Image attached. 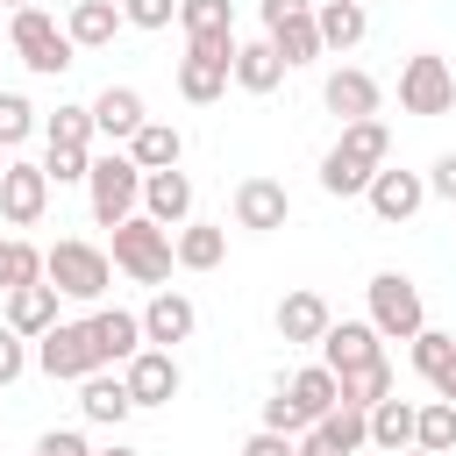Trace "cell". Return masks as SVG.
<instances>
[{
  "mask_svg": "<svg viewBox=\"0 0 456 456\" xmlns=\"http://www.w3.org/2000/svg\"><path fill=\"white\" fill-rule=\"evenodd\" d=\"M93 349H100V363H135L150 342H142V314H121V306H100L93 321Z\"/></svg>",
  "mask_w": 456,
  "mask_h": 456,
  "instance_id": "cell-18",
  "label": "cell"
},
{
  "mask_svg": "<svg viewBox=\"0 0 456 456\" xmlns=\"http://www.w3.org/2000/svg\"><path fill=\"white\" fill-rule=\"evenodd\" d=\"M0 7H14V14H21V7H36V0H0Z\"/></svg>",
  "mask_w": 456,
  "mask_h": 456,
  "instance_id": "cell-49",
  "label": "cell"
},
{
  "mask_svg": "<svg viewBox=\"0 0 456 456\" xmlns=\"http://www.w3.org/2000/svg\"><path fill=\"white\" fill-rule=\"evenodd\" d=\"M413 370H420L428 385H442V378L456 370V335H442V328H420V335H413Z\"/></svg>",
  "mask_w": 456,
  "mask_h": 456,
  "instance_id": "cell-34",
  "label": "cell"
},
{
  "mask_svg": "<svg viewBox=\"0 0 456 456\" xmlns=\"http://www.w3.org/2000/svg\"><path fill=\"white\" fill-rule=\"evenodd\" d=\"M142 214L157 228H185L192 221V178L185 171H150L142 178Z\"/></svg>",
  "mask_w": 456,
  "mask_h": 456,
  "instance_id": "cell-19",
  "label": "cell"
},
{
  "mask_svg": "<svg viewBox=\"0 0 456 456\" xmlns=\"http://www.w3.org/2000/svg\"><path fill=\"white\" fill-rule=\"evenodd\" d=\"M314 428H321L328 442H342L349 456H356V449H370V413H356V406H335V413H328V420H314Z\"/></svg>",
  "mask_w": 456,
  "mask_h": 456,
  "instance_id": "cell-37",
  "label": "cell"
},
{
  "mask_svg": "<svg viewBox=\"0 0 456 456\" xmlns=\"http://www.w3.org/2000/svg\"><path fill=\"white\" fill-rule=\"evenodd\" d=\"M399 107H406V114H420V121L449 114V107H456V71H449V57L413 50V57L399 64Z\"/></svg>",
  "mask_w": 456,
  "mask_h": 456,
  "instance_id": "cell-8",
  "label": "cell"
},
{
  "mask_svg": "<svg viewBox=\"0 0 456 456\" xmlns=\"http://www.w3.org/2000/svg\"><path fill=\"white\" fill-rule=\"evenodd\" d=\"M278 78H285V57L256 36V43H235V86L242 93H278Z\"/></svg>",
  "mask_w": 456,
  "mask_h": 456,
  "instance_id": "cell-29",
  "label": "cell"
},
{
  "mask_svg": "<svg viewBox=\"0 0 456 456\" xmlns=\"http://www.w3.org/2000/svg\"><path fill=\"white\" fill-rule=\"evenodd\" d=\"M264 428H271V435H292V442H299V435H306L314 420H306V413H299V399H292V392L278 385V399H264Z\"/></svg>",
  "mask_w": 456,
  "mask_h": 456,
  "instance_id": "cell-40",
  "label": "cell"
},
{
  "mask_svg": "<svg viewBox=\"0 0 456 456\" xmlns=\"http://www.w3.org/2000/svg\"><path fill=\"white\" fill-rule=\"evenodd\" d=\"M370 328L385 335V342H413L420 328H428V306H420V285L406 278V271H378L370 285Z\"/></svg>",
  "mask_w": 456,
  "mask_h": 456,
  "instance_id": "cell-5",
  "label": "cell"
},
{
  "mask_svg": "<svg viewBox=\"0 0 456 456\" xmlns=\"http://www.w3.org/2000/svg\"><path fill=\"white\" fill-rule=\"evenodd\" d=\"M378 78L370 71H356V64H342V71H328V86H321V107L349 128V121H378Z\"/></svg>",
  "mask_w": 456,
  "mask_h": 456,
  "instance_id": "cell-11",
  "label": "cell"
},
{
  "mask_svg": "<svg viewBox=\"0 0 456 456\" xmlns=\"http://www.w3.org/2000/svg\"><path fill=\"white\" fill-rule=\"evenodd\" d=\"M86 107H93V128H100L107 142H135V128L150 121V107H142V93H135V86H100Z\"/></svg>",
  "mask_w": 456,
  "mask_h": 456,
  "instance_id": "cell-16",
  "label": "cell"
},
{
  "mask_svg": "<svg viewBox=\"0 0 456 456\" xmlns=\"http://www.w3.org/2000/svg\"><path fill=\"white\" fill-rule=\"evenodd\" d=\"M299 456H349V449H342V442H328L321 428H306V435H299Z\"/></svg>",
  "mask_w": 456,
  "mask_h": 456,
  "instance_id": "cell-46",
  "label": "cell"
},
{
  "mask_svg": "<svg viewBox=\"0 0 456 456\" xmlns=\"http://www.w3.org/2000/svg\"><path fill=\"white\" fill-rule=\"evenodd\" d=\"M264 43L285 57V71L299 64H321V21H314V0H264Z\"/></svg>",
  "mask_w": 456,
  "mask_h": 456,
  "instance_id": "cell-6",
  "label": "cell"
},
{
  "mask_svg": "<svg viewBox=\"0 0 456 456\" xmlns=\"http://www.w3.org/2000/svg\"><path fill=\"white\" fill-rule=\"evenodd\" d=\"M28 370V335H14L7 321H0V385H14Z\"/></svg>",
  "mask_w": 456,
  "mask_h": 456,
  "instance_id": "cell-42",
  "label": "cell"
},
{
  "mask_svg": "<svg viewBox=\"0 0 456 456\" xmlns=\"http://www.w3.org/2000/svg\"><path fill=\"white\" fill-rule=\"evenodd\" d=\"M228 78H235V64H221V57H200V50L178 57V93H185L192 107H214V100L228 93Z\"/></svg>",
  "mask_w": 456,
  "mask_h": 456,
  "instance_id": "cell-26",
  "label": "cell"
},
{
  "mask_svg": "<svg viewBox=\"0 0 456 456\" xmlns=\"http://www.w3.org/2000/svg\"><path fill=\"white\" fill-rule=\"evenodd\" d=\"M428 192H435V200H456V150H449V157H435V171H428Z\"/></svg>",
  "mask_w": 456,
  "mask_h": 456,
  "instance_id": "cell-45",
  "label": "cell"
},
{
  "mask_svg": "<svg viewBox=\"0 0 456 456\" xmlns=\"http://www.w3.org/2000/svg\"><path fill=\"white\" fill-rule=\"evenodd\" d=\"M57 299H64V292H57L50 278H43V285L7 292V328H14V335H28V342H43V335L57 328Z\"/></svg>",
  "mask_w": 456,
  "mask_h": 456,
  "instance_id": "cell-20",
  "label": "cell"
},
{
  "mask_svg": "<svg viewBox=\"0 0 456 456\" xmlns=\"http://www.w3.org/2000/svg\"><path fill=\"white\" fill-rule=\"evenodd\" d=\"M449 456H456V449H449Z\"/></svg>",
  "mask_w": 456,
  "mask_h": 456,
  "instance_id": "cell-53",
  "label": "cell"
},
{
  "mask_svg": "<svg viewBox=\"0 0 456 456\" xmlns=\"http://www.w3.org/2000/svg\"><path fill=\"white\" fill-rule=\"evenodd\" d=\"M413 449H435V456H449V449H456V399H428V406H420Z\"/></svg>",
  "mask_w": 456,
  "mask_h": 456,
  "instance_id": "cell-35",
  "label": "cell"
},
{
  "mask_svg": "<svg viewBox=\"0 0 456 456\" xmlns=\"http://www.w3.org/2000/svg\"><path fill=\"white\" fill-rule=\"evenodd\" d=\"M43 207H50V171L43 164H7V178H0V221L7 228H36Z\"/></svg>",
  "mask_w": 456,
  "mask_h": 456,
  "instance_id": "cell-10",
  "label": "cell"
},
{
  "mask_svg": "<svg viewBox=\"0 0 456 456\" xmlns=\"http://www.w3.org/2000/svg\"><path fill=\"white\" fill-rule=\"evenodd\" d=\"M128 157L142 164V178H150V171H178V157H185V135H178L171 121H142V128H135V142H128Z\"/></svg>",
  "mask_w": 456,
  "mask_h": 456,
  "instance_id": "cell-27",
  "label": "cell"
},
{
  "mask_svg": "<svg viewBox=\"0 0 456 456\" xmlns=\"http://www.w3.org/2000/svg\"><path fill=\"white\" fill-rule=\"evenodd\" d=\"M21 285H43V249L21 235H0V292H21Z\"/></svg>",
  "mask_w": 456,
  "mask_h": 456,
  "instance_id": "cell-31",
  "label": "cell"
},
{
  "mask_svg": "<svg viewBox=\"0 0 456 456\" xmlns=\"http://www.w3.org/2000/svg\"><path fill=\"white\" fill-rule=\"evenodd\" d=\"M285 221H292V192H285L278 178H242V185H235V228L271 235V228H285Z\"/></svg>",
  "mask_w": 456,
  "mask_h": 456,
  "instance_id": "cell-12",
  "label": "cell"
},
{
  "mask_svg": "<svg viewBox=\"0 0 456 456\" xmlns=\"http://www.w3.org/2000/svg\"><path fill=\"white\" fill-rule=\"evenodd\" d=\"M178 21H185V43L235 36V7H228V0H178Z\"/></svg>",
  "mask_w": 456,
  "mask_h": 456,
  "instance_id": "cell-33",
  "label": "cell"
},
{
  "mask_svg": "<svg viewBox=\"0 0 456 456\" xmlns=\"http://www.w3.org/2000/svg\"><path fill=\"white\" fill-rule=\"evenodd\" d=\"M314 21H321V50H356L363 28H370V7H356V0H314Z\"/></svg>",
  "mask_w": 456,
  "mask_h": 456,
  "instance_id": "cell-25",
  "label": "cell"
},
{
  "mask_svg": "<svg viewBox=\"0 0 456 456\" xmlns=\"http://www.w3.org/2000/svg\"><path fill=\"white\" fill-rule=\"evenodd\" d=\"M378 399H392V363H385V356H378V363H363V370H342V406L370 413Z\"/></svg>",
  "mask_w": 456,
  "mask_h": 456,
  "instance_id": "cell-32",
  "label": "cell"
},
{
  "mask_svg": "<svg viewBox=\"0 0 456 456\" xmlns=\"http://www.w3.org/2000/svg\"><path fill=\"white\" fill-rule=\"evenodd\" d=\"M356 7H370V0H356Z\"/></svg>",
  "mask_w": 456,
  "mask_h": 456,
  "instance_id": "cell-52",
  "label": "cell"
},
{
  "mask_svg": "<svg viewBox=\"0 0 456 456\" xmlns=\"http://www.w3.org/2000/svg\"><path fill=\"white\" fill-rule=\"evenodd\" d=\"M86 200H93V221L100 228H121L142 214V164L128 150H107L93 157V178H86Z\"/></svg>",
  "mask_w": 456,
  "mask_h": 456,
  "instance_id": "cell-2",
  "label": "cell"
},
{
  "mask_svg": "<svg viewBox=\"0 0 456 456\" xmlns=\"http://www.w3.org/2000/svg\"><path fill=\"white\" fill-rule=\"evenodd\" d=\"M242 456H299V442H292V435H271V428H256V435L242 442Z\"/></svg>",
  "mask_w": 456,
  "mask_h": 456,
  "instance_id": "cell-44",
  "label": "cell"
},
{
  "mask_svg": "<svg viewBox=\"0 0 456 456\" xmlns=\"http://www.w3.org/2000/svg\"><path fill=\"white\" fill-rule=\"evenodd\" d=\"M36 456H93V442H86L78 428H50V435L36 442Z\"/></svg>",
  "mask_w": 456,
  "mask_h": 456,
  "instance_id": "cell-43",
  "label": "cell"
},
{
  "mask_svg": "<svg viewBox=\"0 0 456 456\" xmlns=\"http://www.w3.org/2000/svg\"><path fill=\"white\" fill-rule=\"evenodd\" d=\"M435 399H456V370H449V378H442V385H435Z\"/></svg>",
  "mask_w": 456,
  "mask_h": 456,
  "instance_id": "cell-48",
  "label": "cell"
},
{
  "mask_svg": "<svg viewBox=\"0 0 456 456\" xmlns=\"http://www.w3.org/2000/svg\"><path fill=\"white\" fill-rule=\"evenodd\" d=\"M43 171H50V185H86V178H93V150H57V142H43Z\"/></svg>",
  "mask_w": 456,
  "mask_h": 456,
  "instance_id": "cell-38",
  "label": "cell"
},
{
  "mask_svg": "<svg viewBox=\"0 0 456 456\" xmlns=\"http://www.w3.org/2000/svg\"><path fill=\"white\" fill-rule=\"evenodd\" d=\"M385 356V335L370 328V321H335L328 335H321V363L342 378V370H363V363H378Z\"/></svg>",
  "mask_w": 456,
  "mask_h": 456,
  "instance_id": "cell-15",
  "label": "cell"
},
{
  "mask_svg": "<svg viewBox=\"0 0 456 456\" xmlns=\"http://www.w3.org/2000/svg\"><path fill=\"white\" fill-rule=\"evenodd\" d=\"M93 107H57L50 121H43V142H57V150H93Z\"/></svg>",
  "mask_w": 456,
  "mask_h": 456,
  "instance_id": "cell-36",
  "label": "cell"
},
{
  "mask_svg": "<svg viewBox=\"0 0 456 456\" xmlns=\"http://www.w3.org/2000/svg\"><path fill=\"white\" fill-rule=\"evenodd\" d=\"M192 328H200V306H192L185 292H157V299L142 306V342H150V349L192 342Z\"/></svg>",
  "mask_w": 456,
  "mask_h": 456,
  "instance_id": "cell-17",
  "label": "cell"
},
{
  "mask_svg": "<svg viewBox=\"0 0 456 456\" xmlns=\"http://www.w3.org/2000/svg\"><path fill=\"white\" fill-rule=\"evenodd\" d=\"M43 278H50L64 299H100V292L114 285V256L93 249V242H78V235H64V242L43 249Z\"/></svg>",
  "mask_w": 456,
  "mask_h": 456,
  "instance_id": "cell-3",
  "label": "cell"
},
{
  "mask_svg": "<svg viewBox=\"0 0 456 456\" xmlns=\"http://www.w3.org/2000/svg\"><path fill=\"white\" fill-rule=\"evenodd\" d=\"M7 164H14V157H7V150H0V178H7Z\"/></svg>",
  "mask_w": 456,
  "mask_h": 456,
  "instance_id": "cell-50",
  "label": "cell"
},
{
  "mask_svg": "<svg viewBox=\"0 0 456 456\" xmlns=\"http://www.w3.org/2000/svg\"><path fill=\"white\" fill-rule=\"evenodd\" d=\"M36 370L43 378H57V385H86L93 370H107L100 363V349H93V328L86 321H57L43 342H36Z\"/></svg>",
  "mask_w": 456,
  "mask_h": 456,
  "instance_id": "cell-9",
  "label": "cell"
},
{
  "mask_svg": "<svg viewBox=\"0 0 456 456\" xmlns=\"http://www.w3.org/2000/svg\"><path fill=\"white\" fill-rule=\"evenodd\" d=\"M385 157H392V128L385 121H349L335 135V150L321 157V192H335V200L370 192V178L385 171Z\"/></svg>",
  "mask_w": 456,
  "mask_h": 456,
  "instance_id": "cell-1",
  "label": "cell"
},
{
  "mask_svg": "<svg viewBox=\"0 0 456 456\" xmlns=\"http://www.w3.org/2000/svg\"><path fill=\"white\" fill-rule=\"evenodd\" d=\"M171 249H178L185 271H214V264L228 256V228H214V221H185V228L171 235Z\"/></svg>",
  "mask_w": 456,
  "mask_h": 456,
  "instance_id": "cell-30",
  "label": "cell"
},
{
  "mask_svg": "<svg viewBox=\"0 0 456 456\" xmlns=\"http://www.w3.org/2000/svg\"><path fill=\"white\" fill-rule=\"evenodd\" d=\"M78 413H86V420H100V428H121V420L135 413V399H128L121 370H93V378L78 385Z\"/></svg>",
  "mask_w": 456,
  "mask_h": 456,
  "instance_id": "cell-22",
  "label": "cell"
},
{
  "mask_svg": "<svg viewBox=\"0 0 456 456\" xmlns=\"http://www.w3.org/2000/svg\"><path fill=\"white\" fill-rule=\"evenodd\" d=\"M121 385H128L135 406H171L185 378H178V356L171 349H142L135 363H121Z\"/></svg>",
  "mask_w": 456,
  "mask_h": 456,
  "instance_id": "cell-13",
  "label": "cell"
},
{
  "mask_svg": "<svg viewBox=\"0 0 456 456\" xmlns=\"http://www.w3.org/2000/svg\"><path fill=\"white\" fill-rule=\"evenodd\" d=\"M406 456H435V449H406Z\"/></svg>",
  "mask_w": 456,
  "mask_h": 456,
  "instance_id": "cell-51",
  "label": "cell"
},
{
  "mask_svg": "<svg viewBox=\"0 0 456 456\" xmlns=\"http://www.w3.org/2000/svg\"><path fill=\"white\" fill-rule=\"evenodd\" d=\"M292 399H299V413L306 420H328L335 406H342V378L328 370V363H306V370H292V385H285Z\"/></svg>",
  "mask_w": 456,
  "mask_h": 456,
  "instance_id": "cell-28",
  "label": "cell"
},
{
  "mask_svg": "<svg viewBox=\"0 0 456 456\" xmlns=\"http://www.w3.org/2000/svg\"><path fill=\"white\" fill-rule=\"evenodd\" d=\"M413 428H420V406L413 399H378L370 406V449H385V456H406L413 449Z\"/></svg>",
  "mask_w": 456,
  "mask_h": 456,
  "instance_id": "cell-23",
  "label": "cell"
},
{
  "mask_svg": "<svg viewBox=\"0 0 456 456\" xmlns=\"http://www.w3.org/2000/svg\"><path fill=\"white\" fill-rule=\"evenodd\" d=\"M171 14H178V0H121L128 28H171Z\"/></svg>",
  "mask_w": 456,
  "mask_h": 456,
  "instance_id": "cell-41",
  "label": "cell"
},
{
  "mask_svg": "<svg viewBox=\"0 0 456 456\" xmlns=\"http://www.w3.org/2000/svg\"><path fill=\"white\" fill-rule=\"evenodd\" d=\"M7 43H14V57H21L28 71H43V78H57V71H71V64H78V57H71L78 43H71L43 7H21V14L7 21Z\"/></svg>",
  "mask_w": 456,
  "mask_h": 456,
  "instance_id": "cell-7",
  "label": "cell"
},
{
  "mask_svg": "<svg viewBox=\"0 0 456 456\" xmlns=\"http://www.w3.org/2000/svg\"><path fill=\"white\" fill-rule=\"evenodd\" d=\"M36 135V107L21 100V93H0V150H14V142H28Z\"/></svg>",
  "mask_w": 456,
  "mask_h": 456,
  "instance_id": "cell-39",
  "label": "cell"
},
{
  "mask_svg": "<svg viewBox=\"0 0 456 456\" xmlns=\"http://www.w3.org/2000/svg\"><path fill=\"white\" fill-rule=\"evenodd\" d=\"M328 328H335V314H328V299H321V292H306V285H299V292H285V299H278V335H285V342H321Z\"/></svg>",
  "mask_w": 456,
  "mask_h": 456,
  "instance_id": "cell-21",
  "label": "cell"
},
{
  "mask_svg": "<svg viewBox=\"0 0 456 456\" xmlns=\"http://www.w3.org/2000/svg\"><path fill=\"white\" fill-rule=\"evenodd\" d=\"M64 36H71L78 50H107V43L121 36V0H78V7L64 14Z\"/></svg>",
  "mask_w": 456,
  "mask_h": 456,
  "instance_id": "cell-24",
  "label": "cell"
},
{
  "mask_svg": "<svg viewBox=\"0 0 456 456\" xmlns=\"http://www.w3.org/2000/svg\"><path fill=\"white\" fill-rule=\"evenodd\" d=\"M171 264H178L171 228H157L150 214H135V221H121V228H114V271H128L135 285H164V278H171Z\"/></svg>",
  "mask_w": 456,
  "mask_h": 456,
  "instance_id": "cell-4",
  "label": "cell"
},
{
  "mask_svg": "<svg viewBox=\"0 0 456 456\" xmlns=\"http://www.w3.org/2000/svg\"><path fill=\"white\" fill-rule=\"evenodd\" d=\"M363 200H370V214H378V221H392V228H399V221H413V214L428 207V178H420V171H392V164H385V171L370 178V192H363Z\"/></svg>",
  "mask_w": 456,
  "mask_h": 456,
  "instance_id": "cell-14",
  "label": "cell"
},
{
  "mask_svg": "<svg viewBox=\"0 0 456 456\" xmlns=\"http://www.w3.org/2000/svg\"><path fill=\"white\" fill-rule=\"evenodd\" d=\"M93 456H142V449H128V442H114V449H93Z\"/></svg>",
  "mask_w": 456,
  "mask_h": 456,
  "instance_id": "cell-47",
  "label": "cell"
}]
</instances>
